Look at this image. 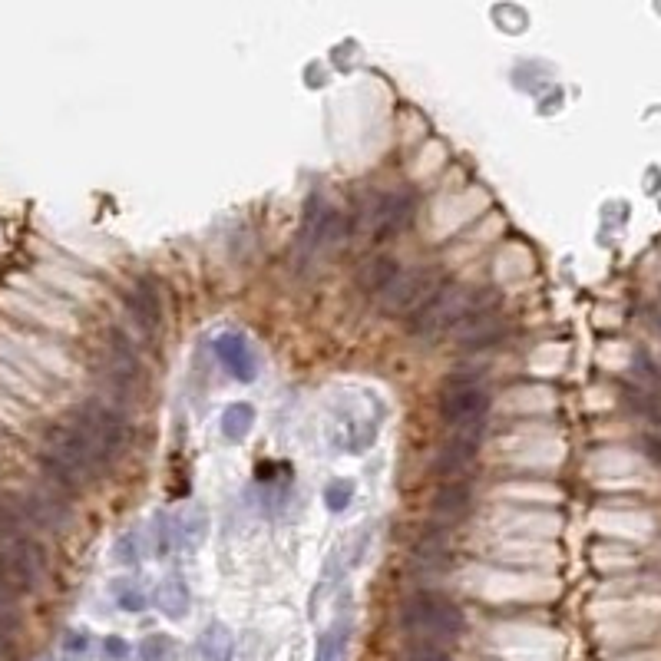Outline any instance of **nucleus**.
Returning <instances> with one entry per match:
<instances>
[{
  "label": "nucleus",
  "instance_id": "1",
  "mask_svg": "<svg viewBox=\"0 0 661 661\" xmlns=\"http://www.w3.org/2000/svg\"><path fill=\"white\" fill-rule=\"evenodd\" d=\"M43 480L50 486H57L60 493L77 496L83 486H90L100 473V463L90 453V447L83 443V437L73 430L67 420L63 424H53L43 433V447L37 453Z\"/></svg>",
  "mask_w": 661,
  "mask_h": 661
},
{
  "label": "nucleus",
  "instance_id": "2",
  "mask_svg": "<svg viewBox=\"0 0 661 661\" xmlns=\"http://www.w3.org/2000/svg\"><path fill=\"white\" fill-rule=\"evenodd\" d=\"M500 295L496 288H463V285H443L424 301L407 321V331L414 338H437L443 331L460 328L463 321H470L473 314L493 311Z\"/></svg>",
  "mask_w": 661,
  "mask_h": 661
},
{
  "label": "nucleus",
  "instance_id": "3",
  "mask_svg": "<svg viewBox=\"0 0 661 661\" xmlns=\"http://www.w3.org/2000/svg\"><path fill=\"white\" fill-rule=\"evenodd\" d=\"M67 424L83 437L96 463H100V470L113 467L133 447V424L126 420L123 410L103 404V400H86V404L73 407Z\"/></svg>",
  "mask_w": 661,
  "mask_h": 661
},
{
  "label": "nucleus",
  "instance_id": "4",
  "mask_svg": "<svg viewBox=\"0 0 661 661\" xmlns=\"http://www.w3.org/2000/svg\"><path fill=\"white\" fill-rule=\"evenodd\" d=\"M400 632L414 642H433V645H450L463 635V612L460 605L447 599L443 592L420 589L407 595L404 605L397 612Z\"/></svg>",
  "mask_w": 661,
  "mask_h": 661
},
{
  "label": "nucleus",
  "instance_id": "5",
  "mask_svg": "<svg viewBox=\"0 0 661 661\" xmlns=\"http://www.w3.org/2000/svg\"><path fill=\"white\" fill-rule=\"evenodd\" d=\"M480 374H450L447 387L437 400V414L443 427L453 430H480L483 417L490 410V394L476 384Z\"/></svg>",
  "mask_w": 661,
  "mask_h": 661
},
{
  "label": "nucleus",
  "instance_id": "6",
  "mask_svg": "<svg viewBox=\"0 0 661 661\" xmlns=\"http://www.w3.org/2000/svg\"><path fill=\"white\" fill-rule=\"evenodd\" d=\"M10 500L20 509V516L27 519V526L37 533H63L70 523V503L67 493H60L57 486H50L47 480L37 486H27V490L10 493Z\"/></svg>",
  "mask_w": 661,
  "mask_h": 661
},
{
  "label": "nucleus",
  "instance_id": "7",
  "mask_svg": "<svg viewBox=\"0 0 661 661\" xmlns=\"http://www.w3.org/2000/svg\"><path fill=\"white\" fill-rule=\"evenodd\" d=\"M437 288H443V275L437 268L420 265L414 272H400L390 281L384 295L377 298V308L384 314H414L424 301H430V295Z\"/></svg>",
  "mask_w": 661,
  "mask_h": 661
},
{
  "label": "nucleus",
  "instance_id": "8",
  "mask_svg": "<svg viewBox=\"0 0 661 661\" xmlns=\"http://www.w3.org/2000/svg\"><path fill=\"white\" fill-rule=\"evenodd\" d=\"M103 377L110 381L116 394H133V387L143 381V361H139L136 348L119 328H110L103 348Z\"/></svg>",
  "mask_w": 661,
  "mask_h": 661
},
{
  "label": "nucleus",
  "instance_id": "9",
  "mask_svg": "<svg viewBox=\"0 0 661 661\" xmlns=\"http://www.w3.org/2000/svg\"><path fill=\"white\" fill-rule=\"evenodd\" d=\"M414 215H417V195L410 189H397V192L384 195V199H377L374 212H371L374 242H390V238H397L410 222H414Z\"/></svg>",
  "mask_w": 661,
  "mask_h": 661
},
{
  "label": "nucleus",
  "instance_id": "10",
  "mask_svg": "<svg viewBox=\"0 0 661 661\" xmlns=\"http://www.w3.org/2000/svg\"><path fill=\"white\" fill-rule=\"evenodd\" d=\"M476 457H480V430H460L437 450L430 470L433 476H440V483L463 480V473L473 467Z\"/></svg>",
  "mask_w": 661,
  "mask_h": 661
},
{
  "label": "nucleus",
  "instance_id": "11",
  "mask_svg": "<svg viewBox=\"0 0 661 661\" xmlns=\"http://www.w3.org/2000/svg\"><path fill=\"white\" fill-rule=\"evenodd\" d=\"M506 334H509V321L496 308L483 311V314H473L470 321L460 324L457 351H463V354L490 351V348H496V344L506 341Z\"/></svg>",
  "mask_w": 661,
  "mask_h": 661
},
{
  "label": "nucleus",
  "instance_id": "12",
  "mask_svg": "<svg viewBox=\"0 0 661 661\" xmlns=\"http://www.w3.org/2000/svg\"><path fill=\"white\" fill-rule=\"evenodd\" d=\"M215 357L238 384H252L258 377V357L252 351V341L242 331H222L215 338Z\"/></svg>",
  "mask_w": 661,
  "mask_h": 661
},
{
  "label": "nucleus",
  "instance_id": "13",
  "mask_svg": "<svg viewBox=\"0 0 661 661\" xmlns=\"http://www.w3.org/2000/svg\"><path fill=\"white\" fill-rule=\"evenodd\" d=\"M126 308L146 334H156L162 328V298L153 278H139L133 288L126 291Z\"/></svg>",
  "mask_w": 661,
  "mask_h": 661
},
{
  "label": "nucleus",
  "instance_id": "14",
  "mask_svg": "<svg viewBox=\"0 0 661 661\" xmlns=\"http://www.w3.org/2000/svg\"><path fill=\"white\" fill-rule=\"evenodd\" d=\"M473 500L476 496H473V486L467 480H447V483H440L437 490H433L430 509H433V516L447 519V523H457V519L470 516Z\"/></svg>",
  "mask_w": 661,
  "mask_h": 661
},
{
  "label": "nucleus",
  "instance_id": "15",
  "mask_svg": "<svg viewBox=\"0 0 661 661\" xmlns=\"http://www.w3.org/2000/svg\"><path fill=\"white\" fill-rule=\"evenodd\" d=\"M417 572H440L450 566V546H447V526H427L420 533L414 552H410Z\"/></svg>",
  "mask_w": 661,
  "mask_h": 661
},
{
  "label": "nucleus",
  "instance_id": "16",
  "mask_svg": "<svg viewBox=\"0 0 661 661\" xmlns=\"http://www.w3.org/2000/svg\"><path fill=\"white\" fill-rule=\"evenodd\" d=\"M400 275V265H397V258H390V255H374V258H367V262L357 268V275H354V291L361 298H381L384 291H387V285L394 281Z\"/></svg>",
  "mask_w": 661,
  "mask_h": 661
},
{
  "label": "nucleus",
  "instance_id": "17",
  "mask_svg": "<svg viewBox=\"0 0 661 661\" xmlns=\"http://www.w3.org/2000/svg\"><path fill=\"white\" fill-rule=\"evenodd\" d=\"M156 605L159 612L166 615V619H186L189 615V605H192V595H189V585L182 576H169L159 582L156 589Z\"/></svg>",
  "mask_w": 661,
  "mask_h": 661
},
{
  "label": "nucleus",
  "instance_id": "18",
  "mask_svg": "<svg viewBox=\"0 0 661 661\" xmlns=\"http://www.w3.org/2000/svg\"><path fill=\"white\" fill-rule=\"evenodd\" d=\"M199 652L205 661H232L235 655V638L222 622H212L199 638Z\"/></svg>",
  "mask_w": 661,
  "mask_h": 661
},
{
  "label": "nucleus",
  "instance_id": "19",
  "mask_svg": "<svg viewBox=\"0 0 661 661\" xmlns=\"http://www.w3.org/2000/svg\"><path fill=\"white\" fill-rule=\"evenodd\" d=\"M255 424V407L252 404H229L222 414V437L232 443H242L248 430Z\"/></svg>",
  "mask_w": 661,
  "mask_h": 661
},
{
  "label": "nucleus",
  "instance_id": "20",
  "mask_svg": "<svg viewBox=\"0 0 661 661\" xmlns=\"http://www.w3.org/2000/svg\"><path fill=\"white\" fill-rule=\"evenodd\" d=\"M205 529H209V516H205V509L192 506L189 513L182 516V523L176 526V546L195 549L205 539Z\"/></svg>",
  "mask_w": 661,
  "mask_h": 661
},
{
  "label": "nucleus",
  "instance_id": "21",
  "mask_svg": "<svg viewBox=\"0 0 661 661\" xmlns=\"http://www.w3.org/2000/svg\"><path fill=\"white\" fill-rule=\"evenodd\" d=\"M113 599H116V605L123 612H143L146 609V592L139 589L136 582H129V579L113 585Z\"/></svg>",
  "mask_w": 661,
  "mask_h": 661
},
{
  "label": "nucleus",
  "instance_id": "22",
  "mask_svg": "<svg viewBox=\"0 0 661 661\" xmlns=\"http://www.w3.org/2000/svg\"><path fill=\"white\" fill-rule=\"evenodd\" d=\"M397 661H453V655L443 645L433 642H410L404 652L397 655Z\"/></svg>",
  "mask_w": 661,
  "mask_h": 661
},
{
  "label": "nucleus",
  "instance_id": "23",
  "mask_svg": "<svg viewBox=\"0 0 661 661\" xmlns=\"http://www.w3.org/2000/svg\"><path fill=\"white\" fill-rule=\"evenodd\" d=\"M344 642H348L344 628H331V632H324V635L318 638V652H314V661H341Z\"/></svg>",
  "mask_w": 661,
  "mask_h": 661
},
{
  "label": "nucleus",
  "instance_id": "24",
  "mask_svg": "<svg viewBox=\"0 0 661 661\" xmlns=\"http://www.w3.org/2000/svg\"><path fill=\"white\" fill-rule=\"evenodd\" d=\"M172 652H176V648H172V638L162 635V632L146 635L143 645H139V658L143 661H169Z\"/></svg>",
  "mask_w": 661,
  "mask_h": 661
},
{
  "label": "nucleus",
  "instance_id": "25",
  "mask_svg": "<svg viewBox=\"0 0 661 661\" xmlns=\"http://www.w3.org/2000/svg\"><path fill=\"white\" fill-rule=\"evenodd\" d=\"M351 500H354L351 480H334V483H328V490H324V506H328L331 513H344V509L351 506Z\"/></svg>",
  "mask_w": 661,
  "mask_h": 661
},
{
  "label": "nucleus",
  "instance_id": "26",
  "mask_svg": "<svg viewBox=\"0 0 661 661\" xmlns=\"http://www.w3.org/2000/svg\"><path fill=\"white\" fill-rule=\"evenodd\" d=\"M176 543V526L169 523V516H156V552L159 559H166V552Z\"/></svg>",
  "mask_w": 661,
  "mask_h": 661
},
{
  "label": "nucleus",
  "instance_id": "27",
  "mask_svg": "<svg viewBox=\"0 0 661 661\" xmlns=\"http://www.w3.org/2000/svg\"><path fill=\"white\" fill-rule=\"evenodd\" d=\"M116 562H126V566H136L139 562V536L136 533H126L116 543Z\"/></svg>",
  "mask_w": 661,
  "mask_h": 661
},
{
  "label": "nucleus",
  "instance_id": "28",
  "mask_svg": "<svg viewBox=\"0 0 661 661\" xmlns=\"http://www.w3.org/2000/svg\"><path fill=\"white\" fill-rule=\"evenodd\" d=\"M103 655L106 661H129V645L119 635H110L103 638Z\"/></svg>",
  "mask_w": 661,
  "mask_h": 661
},
{
  "label": "nucleus",
  "instance_id": "29",
  "mask_svg": "<svg viewBox=\"0 0 661 661\" xmlns=\"http://www.w3.org/2000/svg\"><path fill=\"white\" fill-rule=\"evenodd\" d=\"M17 589H14V582H10V576H7V569L0 566V609H14L17 605Z\"/></svg>",
  "mask_w": 661,
  "mask_h": 661
},
{
  "label": "nucleus",
  "instance_id": "30",
  "mask_svg": "<svg viewBox=\"0 0 661 661\" xmlns=\"http://www.w3.org/2000/svg\"><path fill=\"white\" fill-rule=\"evenodd\" d=\"M86 645H90V638H86V632H70V635H67V642H63V648H67V652H73V655L86 652Z\"/></svg>",
  "mask_w": 661,
  "mask_h": 661
},
{
  "label": "nucleus",
  "instance_id": "31",
  "mask_svg": "<svg viewBox=\"0 0 661 661\" xmlns=\"http://www.w3.org/2000/svg\"><path fill=\"white\" fill-rule=\"evenodd\" d=\"M645 447H648V457H655V460L661 463V440L648 437V440H645Z\"/></svg>",
  "mask_w": 661,
  "mask_h": 661
},
{
  "label": "nucleus",
  "instance_id": "32",
  "mask_svg": "<svg viewBox=\"0 0 661 661\" xmlns=\"http://www.w3.org/2000/svg\"><path fill=\"white\" fill-rule=\"evenodd\" d=\"M47 661H57V658H47Z\"/></svg>",
  "mask_w": 661,
  "mask_h": 661
}]
</instances>
